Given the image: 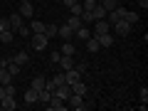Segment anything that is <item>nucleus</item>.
Instances as JSON below:
<instances>
[{
  "label": "nucleus",
  "instance_id": "9b49d317",
  "mask_svg": "<svg viewBox=\"0 0 148 111\" xmlns=\"http://www.w3.org/2000/svg\"><path fill=\"white\" fill-rule=\"evenodd\" d=\"M82 77H84V74L77 72V69H67V72H64V82H67V84H74V82H79Z\"/></svg>",
  "mask_w": 148,
  "mask_h": 111
},
{
  "label": "nucleus",
  "instance_id": "f3484780",
  "mask_svg": "<svg viewBox=\"0 0 148 111\" xmlns=\"http://www.w3.org/2000/svg\"><path fill=\"white\" fill-rule=\"evenodd\" d=\"M74 37H79V40H89V37H91V30H89L86 25H82L79 30H74Z\"/></svg>",
  "mask_w": 148,
  "mask_h": 111
},
{
  "label": "nucleus",
  "instance_id": "39448f33",
  "mask_svg": "<svg viewBox=\"0 0 148 111\" xmlns=\"http://www.w3.org/2000/svg\"><path fill=\"white\" fill-rule=\"evenodd\" d=\"M67 104L72 106V109H86L89 104H84V96H79V94H69V99H67Z\"/></svg>",
  "mask_w": 148,
  "mask_h": 111
},
{
  "label": "nucleus",
  "instance_id": "bb28decb",
  "mask_svg": "<svg viewBox=\"0 0 148 111\" xmlns=\"http://www.w3.org/2000/svg\"><path fill=\"white\" fill-rule=\"evenodd\" d=\"M74 52H77V47H74V45H69V40H64V45H62V54L74 57Z\"/></svg>",
  "mask_w": 148,
  "mask_h": 111
},
{
  "label": "nucleus",
  "instance_id": "20e7f679",
  "mask_svg": "<svg viewBox=\"0 0 148 111\" xmlns=\"http://www.w3.org/2000/svg\"><path fill=\"white\" fill-rule=\"evenodd\" d=\"M17 12H20L25 20H30V17H35V5H32L30 0H22V3H20V10H17Z\"/></svg>",
  "mask_w": 148,
  "mask_h": 111
},
{
  "label": "nucleus",
  "instance_id": "4be33fe9",
  "mask_svg": "<svg viewBox=\"0 0 148 111\" xmlns=\"http://www.w3.org/2000/svg\"><path fill=\"white\" fill-rule=\"evenodd\" d=\"M5 69H8V72H10V74H12V79H15L17 74H20V72H22V67H20V64H15V62H12V59H10V62H8V67H5Z\"/></svg>",
  "mask_w": 148,
  "mask_h": 111
},
{
  "label": "nucleus",
  "instance_id": "7c9ffc66",
  "mask_svg": "<svg viewBox=\"0 0 148 111\" xmlns=\"http://www.w3.org/2000/svg\"><path fill=\"white\" fill-rule=\"evenodd\" d=\"M57 27H59V25H45V35H47L49 40H52V37H57Z\"/></svg>",
  "mask_w": 148,
  "mask_h": 111
},
{
  "label": "nucleus",
  "instance_id": "4468645a",
  "mask_svg": "<svg viewBox=\"0 0 148 111\" xmlns=\"http://www.w3.org/2000/svg\"><path fill=\"white\" fill-rule=\"evenodd\" d=\"M12 62H15V64H20V67H25V64H30V54H27L25 49H22V52H17L15 57H12Z\"/></svg>",
  "mask_w": 148,
  "mask_h": 111
},
{
  "label": "nucleus",
  "instance_id": "6ab92c4d",
  "mask_svg": "<svg viewBox=\"0 0 148 111\" xmlns=\"http://www.w3.org/2000/svg\"><path fill=\"white\" fill-rule=\"evenodd\" d=\"M12 40H15V32H12V30H3V32H0V42H3V45H10Z\"/></svg>",
  "mask_w": 148,
  "mask_h": 111
},
{
  "label": "nucleus",
  "instance_id": "f704fd0d",
  "mask_svg": "<svg viewBox=\"0 0 148 111\" xmlns=\"http://www.w3.org/2000/svg\"><path fill=\"white\" fill-rule=\"evenodd\" d=\"M49 82H52L54 86H59V84H67V82H64V72H62V74H57V77H54V79H49Z\"/></svg>",
  "mask_w": 148,
  "mask_h": 111
},
{
  "label": "nucleus",
  "instance_id": "423d86ee",
  "mask_svg": "<svg viewBox=\"0 0 148 111\" xmlns=\"http://www.w3.org/2000/svg\"><path fill=\"white\" fill-rule=\"evenodd\" d=\"M104 32H111V22L109 20H94V32L91 35H104Z\"/></svg>",
  "mask_w": 148,
  "mask_h": 111
},
{
  "label": "nucleus",
  "instance_id": "a211bd4d",
  "mask_svg": "<svg viewBox=\"0 0 148 111\" xmlns=\"http://www.w3.org/2000/svg\"><path fill=\"white\" fill-rule=\"evenodd\" d=\"M99 5L104 8L106 12H111V10H114V8H119V5H121V0H101Z\"/></svg>",
  "mask_w": 148,
  "mask_h": 111
},
{
  "label": "nucleus",
  "instance_id": "c85d7f7f",
  "mask_svg": "<svg viewBox=\"0 0 148 111\" xmlns=\"http://www.w3.org/2000/svg\"><path fill=\"white\" fill-rule=\"evenodd\" d=\"M30 30L32 32H45V22L42 20H32L30 22Z\"/></svg>",
  "mask_w": 148,
  "mask_h": 111
},
{
  "label": "nucleus",
  "instance_id": "393cba45",
  "mask_svg": "<svg viewBox=\"0 0 148 111\" xmlns=\"http://www.w3.org/2000/svg\"><path fill=\"white\" fill-rule=\"evenodd\" d=\"M45 84H47V79H45V77H35V79H32V82H30V86H32V89H37V91L42 89V86H45Z\"/></svg>",
  "mask_w": 148,
  "mask_h": 111
},
{
  "label": "nucleus",
  "instance_id": "f03ea898",
  "mask_svg": "<svg viewBox=\"0 0 148 111\" xmlns=\"http://www.w3.org/2000/svg\"><path fill=\"white\" fill-rule=\"evenodd\" d=\"M111 27H114V37H126L128 32H131L133 25H131V22H126V20H119V22H114Z\"/></svg>",
  "mask_w": 148,
  "mask_h": 111
},
{
  "label": "nucleus",
  "instance_id": "f8f14e48",
  "mask_svg": "<svg viewBox=\"0 0 148 111\" xmlns=\"http://www.w3.org/2000/svg\"><path fill=\"white\" fill-rule=\"evenodd\" d=\"M8 20H10V30H12V32H15V30H17V27H20V25H22V22H25V17H22V15H20V12H12V15H10V17H8Z\"/></svg>",
  "mask_w": 148,
  "mask_h": 111
},
{
  "label": "nucleus",
  "instance_id": "e433bc0d",
  "mask_svg": "<svg viewBox=\"0 0 148 111\" xmlns=\"http://www.w3.org/2000/svg\"><path fill=\"white\" fill-rule=\"evenodd\" d=\"M59 57H62V52H52V54H49V59H52V62H59Z\"/></svg>",
  "mask_w": 148,
  "mask_h": 111
},
{
  "label": "nucleus",
  "instance_id": "4c0bfd02",
  "mask_svg": "<svg viewBox=\"0 0 148 111\" xmlns=\"http://www.w3.org/2000/svg\"><path fill=\"white\" fill-rule=\"evenodd\" d=\"M138 8H141V10H146V8H148V0H138Z\"/></svg>",
  "mask_w": 148,
  "mask_h": 111
},
{
  "label": "nucleus",
  "instance_id": "1a4fd4ad",
  "mask_svg": "<svg viewBox=\"0 0 148 111\" xmlns=\"http://www.w3.org/2000/svg\"><path fill=\"white\" fill-rule=\"evenodd\" d=\"M52 94L67 101V99H69V94H72V86H69V84H59V86H54V91H52Z\"/></svg>",
  "mask_w": 148,
  "mask_h": 111
},
{
  "label": "nucleus",
  "instance_id": "5701e85b",
  "mask_svg": "<svg viewBox=\"0 0 148 111\" xmlns=\"http://www.w3.org/2000/svg\"><path fill=\"white\" fill-rule=\"evenodd\" d=\"M10 82H12V74L5 67H0V84H10Z\"/></svg>",
  "mask_w": 148,
  "mask_h": 111
},
{
  "label": "nucleus",
  "instance_id": "aec40b11",
  "mask_svg": "<svg viewBox=\"0 0 148 111\" xmlns=\"http://www.w3.org/2000/svg\"><path fill=\"white\" fill-rule=\"evenodd\" d=\"M67 25L72 27V30H79V27L84 25V22H82V15H72V17L67 20Z\"/></svg>",
  "mask_w": 148,
  "mask_h": 111
},
{
  "label": "nucleus",
  "instance_id": "72a5a7b5",
  "mask_svg": "<svg viewBox=\"0 0 148 111\" xmlns=\"http://www.w3.org/2000/svg\"><path fill=\"white\" fill-rule=\"evenodd\" d=\"M82 10H84V8H82V3H79V0L74 3L72 8H69V12H72V15H82Z\"/></svg>",
  "mask_w": 148,
  "mask_h": 111
},
{
  "label": "nucleus",
  "instance_id": "ddd939ff",
  "mask_svg": "<svg viewBox=\"0 0 148 111\" xmlns=\"http://www.w3.org/2000/svg\"><path fill=\"white\" fill-rule=\"evenodd\" d=\"M72 86V94H79V96H86V84H84V79H79V82H74V84H69Z\"/></svg>",
  "mask_w": 148,
  "mask_h": 111
},
{
  "label": "nucleus",
  "instance_id": "2f4dec72",
  "mask_svg": "<svg viewBox=\"0 0 148 111\" xmlns=\"http://www.w3.org/2000/svg\"><path fill=\"white\" fill-rule=\"evenodd\" d=\"M82 3V8H84V10H94L96 5H99V0H79Z\"/></svg>",
  "mask_w": 148,
  "mask_h": 111
},
{
  "label": "nucleus",
  "instance_id": "0eeeda50",
  "mask_svg": "<svg viewBox=\"0 0 148 111\" xmlns=\"http://www.w3.org/2000/svg\"><path fill=\"white\" fill-rule=\"evenodd\" d=\"M99 40V47H111V45L116 42V37L111 35V32H104V35H94Z\"/></svg>",
  "mask_w": 148,
  "mask_h": 111
},
{
  "label": "nucleus",
  "instance_id": "ea45409f",
  "mask_svg": "<svg viewBox=\"0 0 148 111\" xmlns=\"http://www.w3.org/2000/svg\"><path fill=\"white\" fill-rule=\"evenodd\" d=\"M121 3H123V0H121Z\"/></svg>",
  "mask_w": 148,
  "mask_h": 111
},
{
  "label": "nucleus",
  "instance_id": "7ed1b4c3",
  "mask_svg": "<svg viewBox=\"0 0 148 111\" xmlns=\"http://www.w3.org/2000/svg\"><path fill=\"white\" fill-rule=\"evenodd\" d=\"M64 106H67V101L52 94V99H49L47 104H45V109H47V111H64Z\"/></svg>",
  "mask_w": 148,
  "mask_h": 111
},
{
  "label": "nucleus",
  "instance_id": "cd10ccee",
  "mask_svg": "<svg viewBox=\"0 0 148 111\" xmlns=\"http://www.w3.org/2000/svg\"><path fill=\"white\" fill-rule=\"evenodd\" d=\"M138 99H141V109H146V104H148V86H143V89L138 91Z\"/></svg>",
  "mask_w": 148,
  "mask_h": 111
},
{
  "label": "nucleus",
  "instance_id": "c9c22d12",
  "mask_svg": "<svg viewBox=\"0 0 148 111\" xmlns=\"http://www.w3.org/2000/svg\"><path fill=\"white\" fill-rule=\"evenodd\" d=\"M3 30H10V20L8 17H0V32Z\"/></svg>",
  "mask_w": 148,
  "mask_h": 111
},
{
  "label": "nucleus",
  "instance_id": "f257e3e1",
  "mask_svg": "<svg viewBox=\"0 0 148 111\" xmlns=\"http://www.w3.org/2000/svg\"><path fill=\"white\" fill-rule=\"evenodd\" d=\"M30 42H32V49H35V52H42V49L49 45V37L45 35V32H32Z\"/></svg>",
  "mask_w": 148,
  "mask_h": 111
},
{
  "label": "nucleus",
  "instance_id": "2eb2a0df",
  "mask_svg": "<svg viewBox=\"0 0 148 111\" xmlns=\"http://www.w3.org/2000/svg\"><path fill=\"white\" fill-rule=\"evenodd\" d=\"M59 64H62V69L64 72H67V69H74V57H69V54H62V57H59Z\"/></svg>",
  "mask_w": 148,
  "mask_h": 111
},
{
  "label": "nucleus",
  "instance_id": "58836bf2",
  "mask_svg": "<svg viewBox=\"0 0 148 111\" xmlns=\"http://www.w3.org/2000/svg\"><path fill=\"white\" fill-rule=\"evenodd\" d=\"M62 3H64V5H67V8H72L74 3H77V0H62Z\"/></svg>",
  "mask_w": 148,
  "mask_h": 111
},
{
  "label": "nucleus",
  "instance_id": "9d476101",
  "mask_svg": "<svg viewBox=\"0 0 148 111\" xmlns=\"http://www.w3.org/2000/svg\"><path fill=\"white\" fill-rule=\"evenodd\" d=\"M57 37H62V40H72V37H74V30L67 25V22H64V25L57 27Z\"/></svg>",
  "mask_w": 148,
  "mask_h": 111
},
{
  "label": "nucleus",
  "instance_id": "dca6fc26",
  "mask_svg": "<svg viewBox=\"0 0 148 111\" xmlns=\"http://www.w3.org/2000/svg\"><path fill=\"white\" fill-rule=\"evenodd\" d=\"M84 45H86V49H89V52H99V49H101V47H99V40H96L94 35H91L89 40H84Z\"/></svg>",
  "mask_w": 148,
  "mask_h": 111
},
{
  "label": "nucleus",
  "instance_id": "c756f323",
  "mask_svg": "<svg viewBox=\"0 0 148 111\" xmlns=\"http://www.w3.org/2000/svg\"><path fill=\"white\" fill-rule=\"evenodd\" d=\"M91 12H94V20H106V10H104L101 5H96Z\"/></svg>",
  "mask_w": 148,
  "mask_h": 111
},
{
  "label": "nucleus",
  "instance_id": "a878e982",
  "mask_svg": "<svg viewBox=\"0 0 148 111\" xmlns=\"http://www.w3.org/2000/svg\"><path fill=\"white\" fill-rule=\"evenodd\" d=\"M15 32H17V35H20V37H25V40H30V35H32V30H30V27H27V25H25V22H22V25H20V27H17V30H15Z\"/></svg>",
  "mask_w": 148,
  "mask_h": 111
},
{
  "label": "nucleus",
  "instance_id": "b1692460",
  "mask_svg": "<svg viewBox=\"0 0 148 111\" xmlns=\"http://www.w3.org/2000/svg\"><path fill=\"white\" fill-rule=\"evenodd\" d=\"M25 101H27V104H37V89L30 86V89L25 91Z\"/></svg>",
  "mask_w": 148,
  "mask_h": 111
},
{
  "label": "nucleus",
  "instance_id": "412c9836",
  "mask_svg": "<svg viewBox=\"0 0 148 111\" xmlns=\"http://www.w3.org/2000/svg\"><path fill=\"white\" fill-rule=\"evenodd\" d=\"M123 20H126V22H131V25H136V22L141 20V15H138L136 10H126V15H123Z\"/></svg>",
  "mask_w": 148,
  "mask_h": 111
},
{
  "label": "nucleus",
  "instance_id": "6e6552de",
  "mask_svg": "<svg viewBox=\"0 0 148 111\" xmlns=\"http://www.w3.org/2000/svg\"><path fill=\"white\" fill-rule=\"evenodd\" d=\"M17 101H15V96H3V99H0V109H5V111H15L17 109Z\"/></svg>",
  "mask_w": 148,
  "mask_h": 111
},
{
  "label": "nucleus",
  "instance_id": "473e14b6",
  "mask_svg": "<svg viewBox=\"0 0 148 111\" xmlns=\"http://www.w3.org/2000/svg\"><path fill=\"white\" fill-rule=\"evenodd\" d=\"M3 86H5V96H15V94H17V89H15L12 82H10V84H3Z\"/></svg>",
  "mask_w": 148,
  "mask_h": 111
}]
</instances>
